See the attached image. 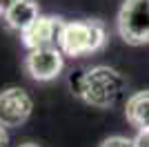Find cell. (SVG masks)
I'll return each instance as SVG.
<instances>
[{"instance_id": "4fadbf2b", "label": "cell", "mask_w": 149, "mask_h": 147, "mask_svg": "<svg viewBox=\"0 0 149 147\" xmlns=\"http://www.w3.org/2000/svg\"><path fill=\"white\" fill-rule=\"evenodd\" d=\"M20 147H40V145H36V143H22Z\"/></svg>"}, {"instance_id": "7c38bea8", "label": "cell", "mask_w": 149, "mask_h": 147, "mask_svg": "<svg viewBox=\"0 0 149 147\" xmlns=\"http://www.w3.org/2000/svg\"><path fill=\"white\" fill-rule=\"evenodd\" d=\"M7 143H9V136H7L5 127L0 125V147H7Z\"/></svg>"}, {"instance_id": "8fae6325", "label": "cell", "mask_w": 149, "mask_h": 147, "mask_svg": "<svg viewBox=\"0 0 149 147\" xmlns=\"http://www.w3.org/2000/svg\"><path fill=\"white\" fill-rule=\"evenodd\" d=\"M13 2H16V0H0V18H2V16L7 13V9H9Z\"/></svg>"}, {"instance_id": "7a4b0ae2", "label": "cell", "mask_w": 149, "mask_h": 147, "mask_svg": "<svg viewBox=\"0 0 149 147\" xmlns=\"http://www.w3.org/2000/svg\"><path fill=\"white\" fill-rule=\"evenodd\" d=\"M107 34L100 20H74L65 22L60 31L58 49L65 56H89L105 47Z\"/></svg>"}, {"instance_id": "ba28073f", "label": "cell", "mask_w": 149, "mask_h": 147, "mask_svg": "<svg viewBox=\"0 0 149 147\" xmlns=\"http://www.w3.org/2000/svg\"><path fill=\"white\" fill-rule=\"evenodd\" d=\"M125 116L138 132H149V89L136 92L134 96L127 98Z\"/></svg>"}, {"instance_id": "5b68a950", "label": "cell", "mask_w": 149, "mask_h": 147, "mask_svg": "<svg viewBox=\"0 0 149 147\" xmlns=\"http://www.w3.org/2000/svg\"><path fill=\"white\" fill-rule=\"evenodd\" d=\"M65 27L62 18L58 16H38L31 27H27L20 38H22V45H25L29 51L33 49H45V47H58V40H60V31Z\"/></svg>"}, {"instance_id": "9c48e42d", "label": "cell", "mask_w": 149, "mask_h": 147, "mask_svg": "<svg viewBox=\"0 0 149 147\" xmlns=\"http://www.w3.org/2000/svg\"><path fill=\"white\" fill-rule=\"evenodd\" d=\"M100 147H136V143L131 138H125V136H109L100 143Z\"/></svg>"}, {"instance_id": "8992f818", "label": "cell", "mask_w": 149, "mask_h": 147, "mask_svg": "<svg viewBox=\"0 0 149 147\" xmlns=\"http://www.w3.org/2000/svg\"><path fill=\"white\" fill-rule=\"evenodd\" d=\"M62 51L58 47H45V49H33L25 58V71L33 80H54L62 71Z\"/></svg>"}, {"instance_id": "52a82bcc", "label": "cell", "mask_w": 149, "mask_h": 147, "mask_svg": "<svg viewBox=\"0 0 149 147\" xmlns=\"http://www.w3.org/2000/svg\"><path fill=\"white\" fill-rule=\"evenodd\" d=\"M38 16H40V9H38L36 0H16V2L7 9L2 20H5V24L9 29L22 34L27 27H31V22H33Z\"/></svg>"}, {"instance_id": "3957f363", "label": "cell", "mask_w": 149, "mask_h": 147, "mask_svg": "<svg viewBox=\"0 0 149 147\" xmlns=\"http://www.w3.org/2000/svg\"><path fill=\"white\" fill-rule=\"evenodd\" d=\"M118 34L127 45L149 43V0H125L118 11Z\"/></svg>"}, {"instance_id": "30bf717a", "label": "cell", "mask_w": 149, "mask_h": 147, "mask_svg": "<svg viewBox=\"0 0 149 147\" xmlns=\"http://www.w3.org/2000/svg\"><path fill=\"white\" fill-rule=\"evenodd\" d=\"M134 143H136V147H149V132H138Z\"/></svg>"}, {"instance_id": "277c9868", "label": "cell", "mask_w": 149, "mask_h": 147, "mask_svg": "<svg viewBox=\"0 0 149 147\" xmlns=\"http://www.w3.org/2000/svg\"><path fill=\"white\" fill-rule=\"evenodd\" d=\"M33 100L22 87H7L0 92V125L20 127L31 116Z\"/></svg>"}, {"instance_id": "6da1fadb", "label": "cell", "mask_w": 149, "mask_h": 147, "mask_svg": "<svg viewBox=\"0 0 149 147\" xmlns=\"http://www.w3.org/2000/svg\"><path fill=\"white\" fill-rule=\"evenodd\" d=\"M71 94L98 109H109L118 103L125 94V78L111 67H93V69H76L69 76Z\"/></svg>"}]
</instances>
